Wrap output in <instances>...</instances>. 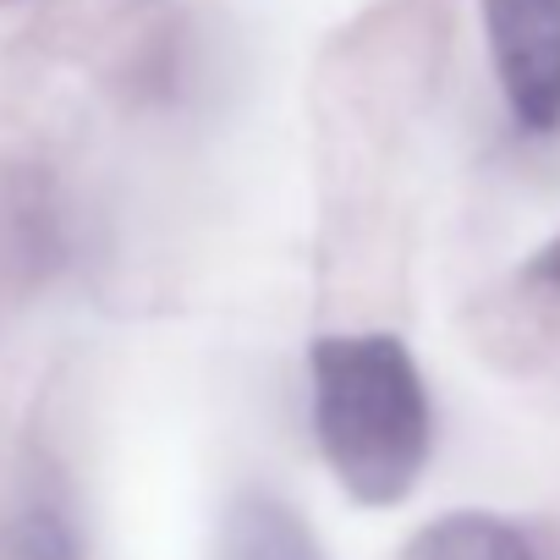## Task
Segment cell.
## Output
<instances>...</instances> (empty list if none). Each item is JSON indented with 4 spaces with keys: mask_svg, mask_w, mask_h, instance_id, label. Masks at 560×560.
Instances as JSON below:
<instances>
[{
    "mask_svg": "<svg viewBox=\"0 0 560 560\" xmlns=\"http://www.w3.org/2000/svg\"><path fill=\"white\" fill-rule=\"evenodd\" d=\"M0 7H7V0H0Z\"/></svg>",
    "mask_w": 560,
    "mask_h": 560,
    "instance_id": "7",
    "label": "cell"
},
{
    "mask_svg": "<svg viewBox=\"0 0 560 560\" xmlns=\"http://www.w3.org/2000/svg\"><path fill=\"white\" fill-rule=\"evenodd\" d=\"M214 560H325V549L314 544L303 516L275 494H236L220 522Z\"/></svg>",
    "mask_w": 560,
    "mask_h": 560,
    "instance_id": "3",
    "label": "cell"
},
{
    "mask_svg": "<svg viewBox=\"0 0 560 560\" xmlns=\"http://www.w3.org/2000/svg\"><path fill=\"white\" fill-rule=\"evenodd\" d=\"M12 560H83L78 533L56 505H28L12 522Z\"/></svg>",
    "mask_w": 560,
    "mask_h": 560,
    "instance_id": "5",
    "label": "cell"
},
{
    "mask_svg": "<svg viewBox=\"0 0 560 560\" xmlns=\"http://www.w3.org/2000/svg\"><path fill=\"white\" fill-rule=\"evenodd\" d=\"M401 560H538L533 544L500 522V516H483V511H451L440 522H429Z\"/></svg>",
    "mask_w": 560,
    "mask_h": 560,
    "instance_id": "4",
    "label": "cell"
},
{
    "mask_svg": "<svg viewBox=\"0 0 560 560\" xmlns=\"http://www.w3.org/2000/svg\"><path fill=\"white\" fill-rule=\"evenodd\" d=\"M314 434L352 500H407L434 445L412 352L396 336H325L314 347Z\"/></svg>",
    "mask_w": 560,
    "mask_h": 560,
    "instance_id": "1",
    "label": "cell"
},
{
    "mask_svg": "<svg viewBox=\"0 0 560 560\" xmlns=\"http://www.w3.org/2000/svg\"><path fill=\"white\" fill-rule=\"evenodd\" d=\"M527 275H533V280H544V287H555V292H560V236H555V242H549V247H544V253H538V258L527 264Z\"/></svg>",
    "mask_w": 560,
    "mask_h": 560,
    "instance_id": "6",
    "label": "cell"
},
{
    "mask_svg": "<svg viewBox=\"0 0 560 560\" xmlns=\"http://www.w3.org/2000/svg\"><path fill=\"white\" fill-rule=\"evenodd\" d=\"M483 34L522 132L560 127V0H483Z\"/></svg>",
    "mask_w": 560,
    "mask_h": 560,
    "instance_id": "2",
    "label": "cell"
}]
</instances>
